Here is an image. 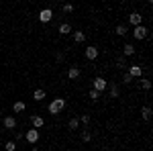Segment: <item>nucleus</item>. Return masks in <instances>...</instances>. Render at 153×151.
<instances>
[{"instance_id":"25","label":"nucleus","mask_w":153,"mask_h":151,"mask_svg":"<svg viewBox=\"0 0 153 151\" xmlns=\"http://www.w3.org/2000/svg\"><path fill=\"white\" fill-rule=\"evenodd\" d=\"M61 8H63V12H65V14H70V12H74V6H71V4H63Z\"/></svg>"},{"instance_id":"10","label":"nucleus","mask_w":153,"mask_h":151,"mask_svg":"<svg viewBox=\"0 0 153 151\" xmlns=\"http://www.w3.org/2000/svg\"><path fill=\"white\" fill-rule=\"evenodd\" d=\"M31 123H33V129L39 131V129L45 125V118H43V116H39V115H35V116H31Z\"/></svg>"},{"instance_id":"19","label":"nucleus","mask_w":153,"mask_h":151,"mask_svg":"<svg viewBox=\"0 0 153 151\" xmlns=\"http://www.w3.org/2000/svg\"><path fill=\"white\" fill-rule=\"evenodd\" d=\"M25 108H27V106H25V102H21V100H19V102H14V106H12V112H16V115H19V112H23Z\"/></svg>"},{"instance_id":"13","label":"nucleus","mask_w":153,"mask_h":151,"mask_svg":"<svg viewBox=\"0 0 153 151\" xmlns=\"http://www.w3.org/2000/svg\"><path fill=\"white\" fill-rule=\"evenodd\" d=\"M43 98H47V94H45V90H43V88H37L35 92H33V100H37V102H41Z\"/></svg>"},{"instance_id":"15","label":"nucleus","mask_w":153,"mask_h":151,"mask_svg":"<svg viewBox=\"0 0 153 151\" xmlns=\"http://www.w3.org/2000/svg\"><path fill=\"white\" fill-rule=\"evenodd\" d=\"M68 127H70V131H78V127H80V118H78V116H74V118H70Z\"/></svg>"},{"instance_id":"28","label":"nucleus","mask_w":153,"mask_h":151,"mask_svg":"<svg viewBox=\"0 0 153 151\" xmlns=\"http://www.w3.org/2000/svg\"><path fill=\"white\" fill-rule=\"evenodd\" d=\"M80 123L88 125V123H90V116H88V115H82V116H80Z\"/></svg>"},{"instance_id":"27","label":"nucleus","mask_w":153,"mask_h":151,"mask_svg":"<svg viewBox=\"0 0 153 151\" xmlns=\"http://www.w3.org/2000/svg\"><path fill=\"white\" fill-rule=\"evenodd\" d=\"M90 98H92V100H98V98H100V92H96V90H90Z\"/></svg>"},{"instance_id":"18","label":"nucleus","mask_w":153,"mask_h":151,"mask_svg":"<svg viewBox=\"0 0 153 151\" xmlns=\"http://www.w3.org/2000/svg\"><path fill=\"white\" fill-rule=\"evenodd\" d=\"M117 68L118 70H127V68H129V65H127V57H123V55L117 57Z\"/></svg>"},{"instance_id":"6","label":"nucleus","mask_w":153,"mask_h":151,"mask_svg":"<svg viewBox=\"0 0 153 151\" xmlns=\"http://www.w3.org/2000/svg\"><path fill=\"white\" fill-rule=\"evenodd\" d=\"M51 19H53V10L51 8H43V10L39 12V21L41 23H49Z\"/></svg>"},{"instance_id":"21","label":"nucleus","mask_w":153,"mask_h":151,"mask_svg":"<svg viewBox=\"0 0 153 151\" xmlns=\"http://www.w3.org/2000/svg\"><path fill=\"white\" fill-rule=\"evenodd\" d=\"M118 94H120L118 86L117 84H110V98H118Z\"/></svg>"},{"instance_id":"3","label":"nucleus","mask_w":153,"mask_h":151,"mask_svg":"<svg viewBox=\"0 0 153 151\" xmlns=\"http://www.w3.org/2000/svg\"><path fill=\"white\" fill-rule=\"evenodd\" d=\"M133 37H135L137 41H141V39H147V37H149V29H147L145 25H139V27H135V31H133Z\"/></svg>"},{"instance_id":"17","label":"nucleus","mask_w":153,"mask_h":151,"mask_svg":"<svg viewBox=\"0 0 153 151\" xmlns=\"http://www.w3.org/2000/svg\"><path fill=\"white\" fill-rule=\"evenodd\" d=\"M127 33H129V31H127V27H125V25H117V29H114V35H118V37H125Z\"/></svg>"},{"instance_id":"23","label":"nucleus","mask_w":153,"mask_h":151,"mask_svg":"<svg viewBox=\"0 0 153 151\" xmlns=\"http://www.w3.org/2000/svg\"><path fill=\"white\" fill-rule=\"evenodd\" d=\"M4 149H6V151H16V141H6Z\"/></svg>"},{"instance_id":"4","label":"nucleus","mask_w":153,"mask_h":151,"mask_svg":"<svg viewBox=\"0 0 153 151\" xmlns=\"http://www.w3.org/2000/svg\"><path fill=\"white\" fill-rule=\"evenodd\" d=\"M25 139H27V143L35 145L37 141H39V131H37V129H29V131L25 133Z\"/></svg>"},{"instance_id":"5","label":"nucleus","mask_w":153,"mask_h":151,"mask_svg":"<svg viewBox=\"0 0 153 151\" xmlns=\"http://www.w3.org/2000/svg\"><path fill=\"white\" fill-rule=\"evenodd\" d=\"M98 53H100V49L94 45H90V47H86V51H84V55H86V59H90V61H94L96 57H98Z\"/></svg>"},{"instance_id":"26","label":"nucleus","mask_w":153,"mask_h":151,"mask_svg":"<svg viewBox=\"0 0 153 151\" xmlns=\"http://www.w3.org/2000/svg\"><path fill=\"white\" fill-rule=\"evenodd\" d=\"M123 82H125V84H131V82H133V78H131V76L127 74V71L123 74Z\"/></svg>"},{"instance_id":"11","label":"nucleus","mask_w":153,"mask_h":151,"mask_svg":"<svg viewBox=\"0 0 153 151\" xmlns=\"http://www.w3.org/2000/svg\"><path fill=\"white\" fill-rule=\"evenodd\" d=\"M131 55H135V45L133 43H125L123 45V57H131Z\"/></svg>"},{"instance_id":"9","label":"nucleus","mask_w":153,"mask_h":151,"mask_svg":"<svg viewBox=\"0 0 153 151\" xmlns=\"http://www.w3.org/2000/svg\"><path fill=\"white\" fill-rule=\"evenodd\" d=\"M2 125H4V129H16V118L14 116H4Z\"/></svg>"},{"instance_id":"7","label":"nucleus","mask_w":153,"mask_h":151,"mask_svg":"<svg viewBox=\"0 0 153 151\" xmlns=\"http://www.w3.org/2000/svg\"><path fill=\"white\" fill-rule=\"evenodd\" d=\"M127 74H129L131 78H141V76H143V68H141V65H129Z\"/></svg>"},{"instance_id":"24","label":"nucleus","mask_w":153,"mask_h":151,"mask_svg":"<svg viewBox=\"0 0 153 151\" xmlns=\"http://www.w3.org/2000/svg\"><path fill=\"white\" fill-rule=\"evenodd\" d=\"M141 88H143V90H151V80L143 78V80H141Z\"/></svg>"},{"instance_id":"16","label":"nucleus","mask_w":153,"mask_h":151,"mask_svg":"<svg viewBox=\"0 0 153 151\" xmlns=\"http://www.w3.org/2000/svg\"><path fill=\"white\" fill-rule=\"evenodd\" d=\"M71 33V25L70 23H63L61 27H59V35H70Z\"/></svg>"},{"instance_id":"12","label":"nucleus","mask_w":153,"mask_h":151,"mask_svg":"<svg viewBox=\"0 0 153 151\" xmlns=\"http://www.w3.org/2000/svg\"><path fill=\"white\" fill-rule=\"evenodd\" d=\"M68 78H70V80H78V78H80V68H78V65H71L70 70H68Z\"/></svg>"},{"instance_id":"2","label":"nucleus","mask_w":153,"mask_h":151,"mask_svg":"<svg viewBox=\"0 0 153 151\" xmlns=\"http://www.w3.org/2000/svg\"><path fill=\"white\" fill-rule=\"evenodd\" d=\"M106 88H108V82H106L102 76H96L94 80H92V90H96V92H104Z\"/></svg>"},{"instance_id":"14","label":"nucleus","mask_w":153,"mask_h":151,"mask_svg":"<svg viewBox=\"0 0 153 151\" xmlns=\"http://www.w3.org/2000/svg\"><path fill=\"white\" fill-rule=\"evenodd\" d=\"M141 118L143 121H149L151 118V106H143L141 108Z\"/></svg>"},{"instance_id":"20","label":"nucleus","mask_w":153,"mask_h":151,"mask_svg":"<svg viewBox=\"0 0 153 151\" xmlns=\"http://www.w3.org/2000/svg\"><path fill=\"white\" fill-rule=\"evenodd\" d=\"M74 39H76V43H84V41H86V33L76 31V33H74Z\"/></svg>"},{"instance_id":"8","label":"nucleus","mask_w":153,"mask_h":151,"mask_svg":"<svg viewBox=\"0 0 153 151\" xmlns=\"http://www.w3.org/2000/svg\"><path fill=\"white\" fill-rule=\"evenodd\" d=\"M129 23L133 25V27H139V25H143V16L139 14V12H131L129 14Z\"/></svg>"},{"instance_id":"22","label":"nucleus","mask_w":153,"mask_h":151,"mask_svg":"<svg viewBox=\"0 0 153 151\" xmlns=\"http://www.w3.org/2000/svg\"><path fill=\"white\" fill-rule=\"evenodd\" d=\"M82 141L84 143H90L92 141V133L90 131H82Z\"/></svg>"},{"instance_id":"1","label":"nucleus","mask_w":153,"mask_h":151,"mask_svg":"<svg viewBox=\"0 0 153 151\" xmlns=\"http://www.w3.org/2000/svg\"><path fill=\"white\" fill-rule=\"evenodd\" d=\"M63 108H65V100H63V98H53V100L49 102V115L57 116Z\"/></svg>"},{"instance_id":"29","label":"nucleus","mask_w":153,"mask_h":151,"mask_svg":"<svg viewBox=\"0 0 153 151\" xmlns=\"http://www.w3.org/2000/svg\"><path fill=\"white\" fill-rule=\"evenodd\" d=\"M31 151H39V149H37V147H33V149H31Z\"/></svg>"}]
</instances>
